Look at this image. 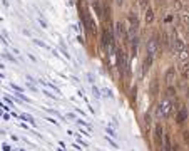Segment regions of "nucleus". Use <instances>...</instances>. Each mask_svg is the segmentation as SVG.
Returning <instances> with one entry per match:
<instances>
[{
	"instance_id": "obj_1",
	"label": "nucleus",
	"mask_w": 189,
	"mask_h": 151,
	"mask_svg": "<svg viewBox=\"0 0 189 151\" xmlns=\"http://www.w3.org/2000/svg\"><path fill=\"white\" fill-rule=\"evenodd\" d=\"M184 47H186V46H184V41L181 39V37L174 35V37L171 39V49H172V52H174V54H179Z\"/></svg>"
},
{
	"instance_id": "obj_2",
	"label": "nucleus",
	"mask_w": 189,
	"mask_h": 151,
	"mask_svg": "<svg viewBox=\"0 0 189 151\" xmlns=\"http://www.w3.org/2000/svg\"><path fill=\"white\" fill-rule=\"evenodd\" d=\"M116 32H117V37L121 41H126L127 39V32H126V27L122 22H117L116 24Z\"/></svg>"
},
{
	"instance_id": "obj_3",
	"label": "nucleus",
	"mask_w": 189,
	"mask_h": 151,
	"mask_svg": "<svg viewBox=\"0 0 189 151\" xmlns=\"http://www.w3.org/2000/svg\"><path fill=\"white\" fill-rule=\"evenodd\" d=\"M164 79H166V82H167V84H172V82H174V79H176V67H169V69L166 71Z\"/></svg>"
},
{
	"instance_id": "obj_4",
	"label": "nucleus",
	"mask_w": 189,
	"mask_h": 151,
	"mask_svg": "<svg viewBox=\"0 0 189 151\" xmlns=\"http://www.w3.org/2000/svg\"><path fill=\"white\" fill-rule=\"evenodd\" d=\"M156 145L159 146V148H162V126L161 124H157L156 126Z\"/></svg>"
},
{
	"instance_id": "obj_5",
	"label": "nucleus",
	"mask_w": 189,
	"mask_h": 151,
	"mask_svg": "<svg viewBox=\"0 0 189 151\" xmlns=\"http://www.w3.org/2000/svg\"><path fill=\"white\" fill-rule=\"evenodd\" d=\"M156 51H157V39H151V41L147 42V54L154 56Z\"/></svg>"
},
{
	"instance_id": "obj_6",
	"label": "nucleus",
	"mask_w": 189,
	"mask_h": 151,
	"mask_svg": "<svg viewBox=\"0 0 189 151\" xmlns=\"http://www.w3.org/2000/svg\"><path fill=\"white\" fill-rule=\"evenodd\" d=\"M188 119V109L186 108H179V114H177V123L183 124L184 121Z\"/></svg>"
},
{
	"instance_id": "obj_7",
	"label": "nucleus",
	"mask_w": 189,
	"mask_h": 151,
	"mask_svg": "<svg viewBox=\"0 0 189 151\" xmlns=\"http://www.w3.org/2000/svg\"><path fill=\"white\" fill-rule=\"evenodd\" d=\"M179 61H183V62H186V61H189V46H186L179 52Z\"/></svg>"
},
{
	"instance_id": "obj_8",
	"label": "nucleus",
	"mask_w": 189,
	"mask_h": 151,
	"mask_svg": "<svg viewBox=\"0 0 189 151\" xmlns=\"http://www.w3.org/2000/svg\"><path fill=\"white\" fill-rule=\"evenodd\" d=\"M152 20H154V12H152V9H146V22L151 24Z\"/></svg>"
},
{
	"instance_id": "obj_9",
	"label": "nucleus",
	"mask_w": 189,
	"mask_h": 151,
	"mask_svg": "<svg viewBox=\"0 0 189 151\" xmlns=\"http://www.w3.org/2000/svg\"><path fill=\"white\" fill-rule=\"evenodd\" d=\"M151 64H152V56L149 54L147 57H146V61H144V72H146V71H147L149 67H151Z\"/></svg>"
},
{
	"instance_id": "obj_10",
	"label": "nucleus",
	"mask_w": 189,
	"mask_h": 151,
	"mask_svg": "<svg viewBox=\"0 0 189 151\" xmlns=\"http://www.w3.org/2000/svg\"><path fill=\"white\" fill-rule=\"evenodd\" d=\"M172 7H174L176 10H181V9H183V2H181V0H174V2H172Z\"/></svg>"
},
{
	"instance_id": "obj_11",
	"label": "nucleus",
	"mask_w": 189,
	"mask_h": 151,
	"mask_svg": "<svg viewBox=\"0 0 189 151\" xmlns=\"http://www.w3.org/2000/svg\"><path fill=\"white\" fill-rule=\"evenodd\" d=\"M181 72H183V76L186 77V76H188V72H189V64H184L183 69H181Z\"/></svg>"
},
{
	"instance_id": "obj_12",
	"label": "nucleus",
	"mask_w": 189,
	"mask_h": 151,
	"mask_svg": "<svg viewBox=\"0 0 189 151\" xmlns=\"http://www.w3.org/2000/svg\"><path fill=\"white\" fill-rule=\"evenodd\" d=\"M151 91H152L154 96L157 94V81H154V82H152V86H151Z\"/></svg>"
},
{
	"instance_id": "obj_13",
	"label": "nucleus",
	"mask_w": 189,
	"mask_h": 151,
	"mask_svg": "<svg viewBox=\"0 0 189 151\" xmlns=\"http://www.w3.org/2000/svg\"><path fill=\"white\" fill-rule=\"evenodd\" d=\"M147 4H149V0H139V5L142 9H147Z\"/></svg>"
},
{
	"instance_id": "obj_14",
	"label": "nucleus",
	"mask_w": 189,
	"mask_h": 151,
	"mask_svg": "<svg viewBox=\"0 0 189 151\" xmlns=\"http://www.w3.org/2000/svg\"><path fill=\"white\" fill-rule=\"evenodd\" d=\"M183 138H184L186 143H189V133H188V131H184V133H183Z\"/></svg>"
}]
</instances>
